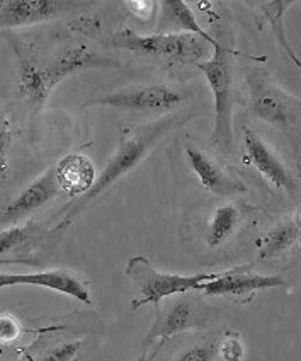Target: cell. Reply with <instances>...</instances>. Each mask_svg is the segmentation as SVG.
<instances>
[{"label": "cell", "instance_id": "6da1fadb", "mask_svg": "<svg viewBox=\"0 0 301 361\" xmlns=\"http://www.w3.org/2000/svg\"><path fill=\"white\" fill-rule=\"evenodd\" d=\"M11 44L18 59V85L31 104L41 106L48 99L53 89L73 73L87 68L121 67L118 60L109 59L104 53L92 50L85 44L61 48L53 55H41L35 47L19 39L11 31L0 32Z\"/></svg>", "mask_w": 301, "mask_h": 361}, {"label": "cell", "instance_id": "7a4b0ae2", "mask_svg": "<svg viewBox=\"0 0 301 361\" xmlns=\"http://www.w3.org/2000/svg\"><path fill=\"white\" fill-rule=\"evenodd\" d=\"M191 118L192 116L189 114H167V116L145 123V125L130 126V128L123 130L121 140H119L114 154L111 155L109 162L94 180L92 188L65 208L63 220L72 224L78 213L87 208L90 203H94L99 196L104 195L107 190H111L119 179L136 169L164 138L185 125Z\"/></svg>", "mask_w": 301, "mask_h": 361}, {"label": "cell", "instance_id": "3957f363", "mask_svg": "<svg viewBox=\"0 0 301 361\" xmlns=\"http://www.w3.org/2000/svg\"><path fill=\"white\" fill-rule=\"evenodd\" d=\"M249 108L259 120L283 131L291 140L300 137V97L283 89L267 71L259 67L245 71Z\"/></svg>", "mask_w": 301, "mask_h": 361}, {"label": "cell", "instance_id": "277c9868", "mask_svg": "<svg viewBox=\"0 0 301 361\" xmlns=\"http://www.w3.org/2000/svg\"><path fill=\"white\" fill-rule=\"evenodd\" d=\"M232 55L243 56V53L233 48L230 50L221 44L220 48H214L211 59L195 65L197 71L204 73L214 99V125L209 142L223 154L233 149V73L230 61Z\"/></svg>", "mask_w": 301, "mask_h": 361}, {"label": "cell", "instance_id": "5b68a950", "mask_svg": "<svg viewBox=\"0 0 301 361\" xmlns=\"http://www.w3.org/2000/svg\"><path fill=\"white\" fill-rule=\"evenodd\" d=\"M107 47L123 48L143 56H154L171 61V63L196 65L203 61L208 43L197 36L185 32H154L140 35L133 30H119L107 35Z\"/></svg>", "mask_w": 301, "mask_h": 361}, {"label": "cell", "instance_id": "8992f818", "mask_svg": "<svg viewBox=\"0 0 301 361\" xmlns=\"http://www.w3.org/2000/svg\"><path fill=\"white\" fill-rule=\"evenodd\" d=\"M125 274L138 290L140 298L131 302V309H142L145 305H159L174 295H184L195 290L203 281L214 280L220 273L174 274L159 271L145 256H135L128 261Z\"/></svg>", "mask_w": 301, "mask_h": 361}, {"label": "cell", "instance_id": "52a82bcc", "mask_svg": "<svg viewBox=\"0 0 301 361\" xmlns=\"http://www.w3.org/2000/svg\"><path fill=\"white\" fill-rule=\"evenodd\" d=\"M177 297L179 298L166 303V305L159 303L155 321L142 341L143 351H148L156 343L154 358L162 344H166L168 339L177 334H183V332L206 329L213 319V310L199 298L191 297L188 293L177 295Z\"/></svg>", "mask_w": 301, "mask_h": 361}, {"label": "cell", "instance_id": "ba28073f", "mask_svg": "<svg viewBox=\"0 0 301 361\" xmlns=\"http://www.w3.org/2000/svg\"><path fill=\"white\" fill-rule=\"evenodd\" d=\"M189 92L168 84H138L130 85L116 92L104 94L85 102L84 108L90 106H107L126 113H171L184 104Z\"/></svg>", "mask_w": 301, "mask_h": 361}, {"label": "cell", "instance_id": "9c48e42d", "mask_svg": "<svg viewBox=\"0 0 301 361\" xmlns=\"http://www.w3.org/2000/svg\"><path fill=\"white\" fill-rule=\"evenodd\" d=\"M279 286H288L283 276L255 273L252 266H235L220 273V276L214 280L196 285L195 291H201L204 297H228L235 302L249 303L257 291Z\"/></svg>", "mask_w": 301, "mask_h": 361}, {"label": "cell", "instance_id": "30bf717a", "mask_svg": "<svg viewBox=\"0 0 301 361\" xmlns=\"http://www.w3.org/2000/svg\"><path fill=\"white\" fill-rule=\"evenodd\" d=\"M243 162L261 176L271 188L288 195L298 192V180L276 150L250 126H243Z\"/></svg>", "mask_w": 301, "mask_h": 361}, {"label": "cell", "instance_id": "8fae6325", "mask_svg": "<svg viewBox=\"0 0 301 361\" xmlns=\"http://www.w3.org/2000/svg\"><path fill=\"white\" fill-rule=\"evenodd\" d=\"M70 221L61 220L56 227L47 228L35 221L23 225H12L0 232V261L14 259L23 264H32L20 257L23 254H36L38 249H53L68 231Z\"/></svg>", "mask_w": 301, "mask_h": 361}, {"label": "cell", "instance_id": "7c38bea8", "mask_svg": "<svg viewBox=\"0 0 301 361\" xmlns=\"http://www.w3.org/2000/svg\"><path fill=\"white\" fill-rule=\"evenodd\" d=\"M77 6L80 4L63 0H0V32L49 23Z\"/></svg>", "mask_w": 301, "mask_h": 361}, {"label": "cell", "instance_id": "4fadbf2b", "mask_svg": "<svg viewBox=\"0 0 301 361\" xmlns=\"http://www.w3.org/2000/svg\"><path fill=\"white\" fill-rule=\"evenodd\" d=\"M184 152L189 166H191L203 190L209 191L211 195L221 196V198H230V196L242 195L247 191L245 184L240 179L235 178L232 172H228L226 167L214 161L213 157H209L199 147L192 145L191 142H185Z\"/></svg>", "mask_w": 301, "mask_h": 361}, {"label": "cell", "instance_id": "5bb4252c", "mask_svg": "<svg viewBox=\"0 0 301 361\" xmlns=\"http://www.w3.org/2000/svg\"><path fill=\"white\" fill-rule=\"evenodd\" d=\"M19 285L41 286V288L59 291V293L75 298V300L82 303L92 302L89 291V281L80 280L75 274L68 273L65 269H49L30 274L0 273V288Z\"/></svg>", "mask_w": 301, "mask_h": 361}, {"label": "cell", "instance_id": "9a60e30c", "mask_svg": "<svg viewBox=\"0 0 301 361\" xmlns=\"http://www.w3.org/2000/svg\"><path fill=\"white\" fill-rule=\"evenodd\" d=\"M61 195L60 184L56 180L55 166L49 167L43 176L35 179L26 190H23L14 200L2 210V219L7 221H18L32 215L39 208L47 207L49 201Z\"/></svg>", "mask_w": 301, "mask_h": 361}, {"label": "cell", "instance_id": "2e32d148", "mask_svg": "<svg viewBox=\"0 0 301 361\" xmlns=\"http://www.w3.org/2000/svg\"><path fill=\"white\" fill-rule=\"evenodd\" d=\"M160 6H162V18L159 23V32H185L203 39L213 50L221 47L220 41L209 35L204 27H201L195 12L184 0H166L160 2Z\"/></svg>", "mask_w": 301, "mask_h": 361}, {"label": "cell", "instance_id": "e0dca14e", "mask_svg": "<svg viewBox=\"0 0 301 361\" xmlns=\"http://www.w3.org/2000/svg\"><path fill=\"white\" fill-rule=\"evenodd\" d=\"M56 180L61 192L70 198H80L92 188L96 180V169L92 162L82 154H70L55 166Z\"/></svg>", "mask_w": 301, "mask_h": 361}, {"label": "cell", "instance_id": "ac0fdd59", "mask_svg": "<svg viewBox=\"0 0 301 361\" xmlns=\"http://www.w3.org/2000/svg\"><path fill=\"white\" fill-rule=\"evenodd\" d=\"M243 224V212L235 203H221L209 213L204 227V242L208 247L216 249L237 235Z\"/></svg>", "mask_w": 301, "mask_h": 361}, {"label": "cell", "instance_id": "d6986e66", "mask_svg": "<svg viewBox=\"0 0 301 361\" xmlns=\"http://www.w3.org/2000/svg\"><path fill=\"white\" fill-rule=\"evenodd\" d=\"M300 233V213L296 212L279 221L276 227H272L259 239L257 257L259 259H271V257H278L291 251L295 245H298Z\"/></svg>", "mask_w": 301, "mask_h": 361}, {"label": "cell", "instance_id": "ffe728a7", "mask_svg": "<svg viewBox=\"0 0 301 361\" xmlns=\"http://www.w3.org/2000/svg\"><path fill=\"white\" fill-rule=\"evenodd\" d=\"M82 348L80 339L75 341H39L26 350H19L16 361H73L78 358V351Z\"/></svg>", "mask_w": 301, "mask_h": 361}, {"label": "cell", "instance_id": "44dd1931", "mask_svg": "<svg viewBox=\"0 0 301 361\" xmlns=\"http://www.w3.org/2000/svg\"><path fill=\"white\" fill-rule=\"evenodd\" d=\"M295 4V0H272V2H261L257 4L259 11H261L262 18L271 24L272 32H274V38L278 41L279 48L286 53V56L290 59L296 67H301V61L298 56H296L295 50L291 48V44L288 43L286 32H284V14L290 9V6Z\"/></svg>", "mask_w": 301, "mask_h": 361}, {"label": "cell", "instance_id": "7402d4cb", "mask_svg": "<svg viewBox=\"0 0 301 361\" xmlns=\"http://www.w3.org/2000/svg\"><path fill=\"white\" fill-rule=\"evenodd\" d=\"M220 336L221 334L213 336V338L203 339V341L184 348L183 351L177 353V356L172 361H216Z\"/></svg>", "mask_w": 301, "mask_h": 361}, {"label": "cell", "instance_id": "603a6c76", "mask_svg": "<svg viewBox=\"0 0 301 361\" xmlns=\"http://www.w3.org/2000/svg\"><path fill=\"white\" fill-rule=\"evenodd\" d=\"M218 356L223 361H242L245 356L240 334L237 331H226L220 336L218 343Z\"/></svg>", "mask_w": 301, "mask_h": 361}, {"label": "cell", "instance_id": "cb8c5ba5", "mask_svg": "<svg viewBox=\"0 0 301 361\" xmlns=\"http://www.w3.org/2000/svg\"><path fill=\"white\" fill-rule=\"evenodd\" d=\"M23 329L16 317L9 314H0V344L11 348L19 341Z\"/></svg>", "mask_w": 301, "mask_h": 361}, {"label": "cell", "instance_id": "d4e9b609", "mask_svg": "<svg viewBox=\"0 0 301 361\" xmlns=\"http://www.w3.org/2000/svg\"><path fill=\"white\" fill-rule=\"evenodd\" d=\"M12 143V126L7 114L4 113L2 106H0V171L7 169V155Z\"/></svg>", "mask_w": 301, "mask_h": 361}, {"label": "cell", "instance_id": "484cf974", "mask_svg": "<svg viewBox=\"0 0 301 361\" xmlns=\"http://www.w3.org/2000/svg\"><path fill=\"white\" fill-rule=\"evenodd\" d=\"M128 9H130L138 19L142 20H148L154 14L155 6H159L156 2H150V0H133V2H126Z\"/></svg>", "mask_w": 301, "mask_h": 361}, {"label": "cell", "instance_id": "4316f807", "mask_svg": "<svg viewBox=\"0 0 301 361\" xmlns=\"http://www.w3.org/2000/svg\"><path fill=\"white\" fill-rule=\"evenodd\" d=\"M7 355H9V348L4 346V344H0V360H6Z\"/></svg>", "mask_w": 301, "mask_h": 361}, {"label": "cell", "instance_id": "83f0119b", "mask_svg": "<svg viewBox=\"0 0 301 361\" xmlns=\"http://www.w3.org/2000/svg\"><path fill=\"white\" fill-rule=\"evenodd\" d=\"M136 361H145V358H143V356H140V358L136 360Z\"/></svg>", "mask_w": 301, "mask_h": 361}, {"label": "cell", "instance_id": "f1b7e54d", "mask_svg": "<svg viewBox=\"0 0 301 361\" xmlns=\"http://www.w3.org/2000/svg\"><path fill=\"white\" fill-rule=\"evenodd\" d=\"M73 361H78V358H75V360H73Z\"/></svg>", "mask_w": 301, "mask_h": 361}]
</instances>
